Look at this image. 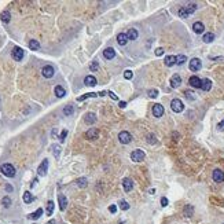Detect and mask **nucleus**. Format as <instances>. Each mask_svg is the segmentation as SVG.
I'll use <instances>...</instances> for the list:
<instances>
[{
	"label": "nucleus",
	"instance_id": "obj_38",
	"mask_svg": "<svg viewBox=\"0 0 224 224\" xmlns=\"http://www.w3.org/2000/svg\"><path fill=\"white\" fill-rule=\"evenodd\" d=\"M120 209H121V211H128V209H129V204L126 201H124V199L120 201Z\"/></svg>",
	"mask_w": 224,
	"mask_h": 224
},
{
	"label": "nucleus",
	"instance_id": "obj_36",
	"mask_svg": "<svg viewBox=\"0 0 224 224\" xmlns=\"http://www.w3.org/2000/svg\"><path fill=\"white\" fill-rule=\"evenodd\" d=\"M186 61H187V57H186V55H177V57H176V63H177V65H183Z\"/></svg>",
	"mask_w": 224,
	"mask_h": 224
},
{
	"label": "nucleus",
	"instance_id": "obj_33",
	"mask_svg": "<svg viewBox=\"0 0 224 224\" xmlns=\"http://www.w3.org/2000/svg\"><path fill=\"white\" fill-rule=\"evenodd\" d=\"M52 151H54V157L59 158V154H61V146L59 144H52Z\"/></svg>",
	"mask_w": 224,
	"mask_h": 224
},
{
	"label": "nucleus",
	"instance_id": "obj_45",
	"mask_svg": "<svg viewBox=\"0 0 224 224\" xmlns=\"http://www.w3.org/2000/svg\"><path fill=\"white\" fill-rule=\"evenodd\" d=\"M66 135H67V131H66V129H63V131H62V134H61V136H59V139H61V142H63V140H65V138H66Z\"/></svg>",
	"mask_w": 224,
	"mask_h": 224
},
{
	"label": "nucleus",
	"instance_id": "obj_26",
	"mask_svg": "<svg viewBox=\"0 0 224 224\" xmlns=\"http://www.w3.org/2000/svg\"><path fill=\"white\" fill-rule=\"evenodd\" d=\"M41 215H43V209H41V208H39L37 211H35L33 213H30V215H29V219H30V220H37V219H40Z\"/></svg>",
	"mask_w": 224,
	"mask_h": 224
},
{
	"label": "nucleus",
	"instance_id": "obj_6",
	"mask_svg": "<svg viewBox=\"0 0 224 224\" xmlns=\"http://www.w3.org/2000/svg\"><path fill=\"white\" fill-rule=\"evenodd\" d=\"M190 70L191 72H198L199 69L202 67V62H201V59H198V58H193L191 61H190Z\"/></svg>",
	"mask_w": 224,
	"mask_h": 224
},
{
	"label": "nucleus",
	"instance_id": "obj_48",
	"mask_svg": "<svg viewBox=\"0 0 224 224\" xmlns=\"http://www.w3.org/2000/svg\"><path fill=\"white\" fill-rule=\"evenodd\" d=\"M217 129H219V131H224V120H223V121H220L219 124H217Z\"/></svg>",
	"mask_w": 224,
	"mask_h": 224
},
{
	"label": "nucleus",
	"instance_id": "obj_53",
	"mask_svg": "<svg viewBox=\"0 0 224 224\" xmlns=\"http://www.w3.org/2000/svg\"><path fill=\"white\" fill-rule=\"evenodd\" d=\"M107 94V92H105V91H102V92H99V95H100V96H105V95Z\"/></svg>",
	"mask_w": 224,
	"mask_h": 224
},
{
	"label": "nucleus",
	"instance_id": "obj_28",
	"mask_svg": "<svg viewBox=\"0 0 224 224\" xmlns=\"http://www.w3.org/2000/svg\"><path fill=\"white\" fill-rule=\"evenodd\" d=\"M29 48L36 51V49L40 48V43H39L37 40H35V39H32V40H29Z\"/></svg>",
	"mask_w": 224,
	"mask_h": 224
},
{
	"label": "nucleus",
	"instance_id": "obj_37",
	"mask_svg": "<svg viewBox=\"0 0 224 224\" xmlns=\"http://www.w3.org/2000/svg\"><path fill=\"white\" fill-rule=\"evenodd\" d=\"M52 212H54V202L48 201L47 202V215H52Z\"/></svg>",
	"mask_w": 224,
	"mask_h": 224
},
{
	"label": "nucleus",
	"instance_id": "obj_50",
	"mask_svg": "<svg viewBox=\"0 0 224 224\" xmlns=\"http://www.w3.org/2000/svg\"><path fill=\"white\" fill-rule=\"evenodd\" d=\"M107 94L110 95V98H112V99H114V100H117V99H118V98H117V95L114 94L113 91H107Z\"/></svg>",
	"mask_w": 224,
	"mask_h": 224
},
{
	"label": "nucleus",
	"instance_id": "obj_49",
	"mask_svg": "<svg viewBox=\"0 0 224 224\" xmlns=\"http://www.w3.org/2000/svg\"><path fill=\"white\" fill-rule=\"evenodd\" d=\"M161 205L164 206V208H165V206H168V198H161Z\"/></svg>",
	"mask_w": 224,
	"mask_h": 224
},
{
	"label": "nucleus",
	"instance_id": "obj_18",
	"mask_svg": "<svg viewBox=\"0 0 224 224\" xmlns=\"http://www.w3.org/2000/svg\"><path fill=\"white\" fill-rule=\"evenodd\" d=\"M193 30L197 33V35H201V33H204V30H205V25L202 22H195L193 25Z\"/></svg>",
	"mask_w": 224,
	"mask_h": 224
},
{
	"label": "nucleus",
	"instance_id": "obj_29",
	"mask_svg": "<svg viewBox=\"0 0 224 224\" xmlns=\"http://www.w3.org/2000/svg\"><path fill=\"white\" fill-rule=\"evenodd\" d=\"M0 18H1V21H3L4 23H8L10 19H11V15H10L8 11H3V13H1V15H0Z\"/></svg>",
	"mask_w": 224,
	"mask_h": 224
},
{
	"label": "nucleus",
	"instance_id": "obj_17",
	"mask_svg": "<svg viewBox=\"0 0 224 224\" xmlns=\"http://www.w3.org/2000/svg\"><path fill=\"white\" fill-rule=\"evenodd\" d=\"M103 57H105L106 59H113L114 57H116V49L112 48V47L106 48L105 51H103Z\"/></svg>",
	"mask_w": 224,
	"mask_h": 224
},
{
	"label": "nucleus",
	"instance_id": "obj_27",
	"mask_svg": "<svg viewBox=\"0 0 224 224\" xmlns=\"http://www.w3.org/2000/svg\"><path fill=\"white\" fill-rule=\"evenodd\" d=\"M202 40H204V43H212V41L215 40V35H213L212 32L205 33V35H204V37H202Z\"/></svg>",
	"mask_w": 224,
	"mask_h": 224
},
{
	"label": "nucleus",
	"instance_id": "obj_10",
	"mask_svg": "<svg viewBox=\"0 0 224 224\" xmlns=\"http://www.w3.org/2000/svg\"><path fill=\"white\" fill-rule=\"evenodd\" d=\"M164 106L162 105H160V103H155L154 106H153V116L157 117V118H160V117L164 116Z\"/></svg>",
	"mask_w": 224,
	"mask_h": 224
},
{
	"label": "nucleus",
	"instance_id": "obj_47",
	"mask_svg": "<svg viewBox=\"0 0 224 224\" xmlns=\"http://www.w3.org/2000/svg\"><path fill=\"white\" fill-rule=\"evenodd\" d=\"M109 212H110V213H116V212H117V206L116 205H110V206H109Z\"/></svg>",
	"mask_w": 224,
	"mask_h": 224
},
{
	"label": "nucleus",
	"instance_id": "obj_30",
	"mask_svg": "<svg viewBox=\"0 0 224 224\" xmlns=\"http://www.w3.org/2000/svg\"><path fill=\"white\" fill-rule=\"evenodd\" d=\"M99 94H94V92H90V94H85V95H83V96H78L77 98V100L78 102H83V100H85V99H88V98H95V96H98Z\"/></svg>",
	"mask_w": 224,
	"mask_h": 224
},
{
	"label": "nucleus",
	"instance_id": "obj_44",
	"mask_svg": "<svg viewBox=\"0 0 224 224\" xmlns=\"http://www.w3.org/2000/svg\"><path fill=\"white\" fill-rule=\"evenodd\" d=\"M90 69H91V70H92V72H95V70H98V69H99V63L96 62V61H95V62H92V63H91V65H90Z\"/></svg>",
	"mask_w": 224,
	"mask_h": 224
},
{
	"label": "nucleus",
	"instance_id": "obj_15",
	"mask_svg": "<svg viewBox=\"0 0 224 224\" xmlns=\"http://www.w3.org/2000/svg\"><path fill=\"white\" fill-rule=\"evenodd\" d=\"M85 138H87V139H98L99 138V131L95 129V128H91V129L87 131Z\"/></svg>",
	"mask_w": 224,
	"mask_h": 224
},
{
	"label": "nucleus",
	"instance_id": "obj_21",
	"mask_svg": "<svg viewBox=\"0 0 224 224\" xmlns=\"http://www.w3.org/2000/svg\"><path fill=\"white\" fill-rule=\"evenodd\" d=\"M164 63H165V66H168V67L173 66V65H176V57H173V55H168V57H165Z\"/></svg>",
	"mask_w": 224,
	"mask_h": 224
},
{
	"label": "nucleus",
	"instance_id": "obj_9",
	"mask_svg": "<svg viewBox=\"0 0 224 224\" xmlns=\"http://www.w3.org/2000/svg\"><path fill=\"white\" fill-rule=\"evenodd\" d=\"M54 73H55V70L51 65H45V66L41 69V74H43L45 78H51V77L54 76Z\"/></svg>",
	"mask_w": 224,
	"mask_h": 224
},
{
	"label": "nucleus",
	"instance_id": "obj_13",
	"mask_svg": "<svg viewBox=\"0 0 224 224\" xmlns=\"http://www.w3.org/2000/svg\"><path fill=\"white\" fill-rule=\"evenodd\" d=\"M180 84H182V77L179 74H173L170 77V87L172 88H177V87H180Z\"/></svg>",
	"mask_w": 224,
	"mask_h": 224
},
{
	"label": "nucleus",
	"instance_id": "obj_41",
	"mask_svg": "<svg viewBox=\"0 0 224 224\" xmlns=\"http://www.w3.org/2000/svg\"><path fill=\"white\" fill-rule=\"evenodd\" d=\"M134 77V73L131 72V70H125L124 72V78H126V80H131Z\"/></svg>",
	"mask_w": 224,
	"mask_h": 224
},
{
	"label": "nucleus",
	"instance_id": "obj_22",
	"mask_svg": "<svg viewBox=\"0 0 224 224\" xmlns=\"http://www.w3.org/2000/svg\"><path fill=\"white\" fill-rule=\"evenodd\" d=\"M126 36H128V40H136L138 37H139V33H138V30L136 29H129L128 30V33H126Z\"/></svg>",
	"mask_w": 224,
	"mask_h": 224
},
{
	"label": "nucleus",
	"instance_id": "obj_40",
	"mask_svg": "<svg viewBox=\"0 0 224 224\" xmlns=\"http://www.w3.org/2000/svg\"><path fill=\"white\" fill-rule=\"evenodd\" d=\"M147 142H148L150 144H155V143H157V139H155V136H154L153 134H150V135L147 136Z\"/></svg>",
	"mask_w": 224,
	"mask_h": 224
},
{
	"label": "nucleus",
	"instance_id": "obj_2",
	"mask_svg": "<svg viewBox=\"0 0 224 224\" xmlns=\"http://www.w3.org/2000/svg\"><path fill=\"white\" fill-rule=\"evenodd\" d=\"M0 172L7 177H14L15 176V168L11 164H3L0 166Z\"/></svg>",
	"mask_w": 224,
	"mask_h": 224
},
{
	"label": "nucleus",
	"instance_id": "obj_23",
	"mask_svg": "<svg viewBox=\"0 0 224 224\" xmlns=\"http://www.w3.org/2000/svg\"><path fill=\"white\" fill-rule=\"evenodd\" d=\"M84 83H85V85H88V87H94V85H96V78H95L94 76H87L84 78Z\"/></svg>",
	"mask_w": 224,
	"mask_h": 224
},
{
	"label": "nucleus",
	"instance_id": "obj_31",
	"mask_svg": "<svg viewBox=\"0 0 224 224\" xmlns=\"http://www.w3.org/2000/svg\"><path fill=\"white\" fill-rule=\"evenodd\" d=\"M22 199H23V202H25V204H30V202L33 201V195H32L29 191H26V193H23Z\"/></svg>",
	"mask_w": 224,
	"mask_h": 224
},
{
	"label": "nucleus",
	"instance_id": "obj_8",
	"mask_svg": "<svg viewBox=\"0 0 224 224\" xmlns=\"http://www.w3.org/2000/svg\"><path fill=\"white\" fill-rule=\"evenodd\" d=\"M47 170H48V160H43L39 168H37V173H39V176H45Z\"/></svg>",
	"mask_w": 224,
	"mask_h": 224
},
{
	"label": "nucleus",
	"instance_id": "obj_3",
	"mask_svg": "<svg viewBox=\"0 0 224 224\" xmlns=\"http://www.w3.org/2000/svg\"><path fill=\"white\" fill-rule=\"evenodd\" d=\"M170 109H172L175 113H182L184 110V105L180 99H177V98L172 99V102H170Z\"/></svg>",
	"mask_w": 224,
	"mask_h": 224
},
{
	"label": "nucleus",
	"instance_id": "obj_20",
	"mask_svg": "<svg viewBox=\"0 0 224 224\" xmlns=\"http://www.w3.org/2000/svg\"><path fill=\"white\" fill-rule=\"evenodd\" d=\"M58 201H59V208H61V211H65L67 206V199L66 197L63 195V194H61V195H58Z\"/></svg>",
	"mask_w": 224,
	"mask_h": 224
},
{
	"label": "nucleus",
	"instance_id": "obj_24",
	"mask_svg": "<svg viewBox=\"0 0 224 224\" xmlns=\"http://www.w3.org/2000/svg\"><path fill=\"white\" fill-rule=\"evenodd\" d=\"M54 92H55V95H57L58 98H63V96L66 95V91H65V88H63V87H61V85H57V87H55Z\"/></svg>",
	"mask_w": 224,
	"mask_h": 224
},
{
	"label": "nucleus",
	"instance_id": "obj_52",
	"mask_svg": "<svg viewBox=\"0 0 224 224\" xmlns=\"http://www.w3.org/2000/svg\"><path fill=\"white\" fill-rule=\"evenodd\" d=\"M47 224H57V221H55V220H49Z\"/></svg>",
	"mask_w": 224,
	"mask_h": 224
},
{
	"label": "nucleus",
	"instance_id": "obj_1",
	"mask_svg": "<svg viewBox=\"0 0 224 224\" xmlns=\"http://www.w3.org/2000/svg\"><path fill=\"white\" fill-rule=\"evenodd\" d=\"M198 6L195 4V3H190V4L184 6V7H182V8L179 10V17L180 18H187V17H190L191 14L197 10Z\"/></svg>",
	"mask_w": 224,
	"mask_h": 224
},
{
	"label": "nucleus",
	"instance_id": "obj_4",
	"mask_svg": "<svg viewBox=\"0 0 224 224\" xmlns=\"http://www.w3.org/2000/svg\"><path fill=\"white\" fill-rule=\"evenodd\" d=\"M144 157H146V154H144V151L143 150H134V151L131 153V160L134 162H140V161H143L144 160Z\"/></svg>",
	"mask_w": 224,
	"mask_h": 224
},
{
	"label": "nucleus",
	"instance_id": "obj_35",
	"mask_svg": "<svg viewBox=\"0 0 224 224\" xmlns=\"http://www.w3.org/2000/svg\"><path fill=\"white\" fill-rule=\"evenodd\" d=\"M77 186L78 187H81V188H84V187H87V179L85 177H80V179H77Z\"/></svg>",
	"mask_w": 224,
	"mask_h": 224
},
{
	"label": "nucleus",
	"instance_id": "obj_11",
	"mask_svg": "<svg viewBox=\"0 0 224 224\" xmlns=\"http://www.w3.org/2000/svg\"><path fill=\"white\" fill-rule=\"evenodd\" d=\"M212 177H213V180H215L216 183H221V182H224V172L220 169H215Z\"/></svg>",
	"mask_w": 224,
	"mask_h": 224
},
{
	"label": "nucleus",
	"instance_id": "obj_12",
	"mask_svg": "<svg viewBox=\"0 0 224 224\" xmlns=\"http://www.w3.org/2000/svg\"><path fill=\"white\" fill-rule=\"evenodd\" d=\"M188 84L191 85L193 88H201L202 80L198 76H191L190 77V80H188Z\"/></svg>",
	"mask_w": 224,
	"mask_h": 224
},
{
	"label": "nucleus",
	"instance_id": "obj_42",
	"mask_svg": "<svg viewBox=\"0 0 224 224\" xmlns=\"http://www.w3.org/2000/svg\"><path fill=\"white\" fill-rule=\"evenodd\" d=\"M1 202H3V205H4L6 208H8V206L11 205V199H10L8 197H4L3 199H1Z\"/></svg>",
	"mask_w": 224,
	"mask_h": 224
},
{
	"label": "nucleus",
	"instance_id": "obj_43",
	"mask_svg": "<svg viewBox=\"0 0 224 224\" xmlns=\"http://www.w3.org/2000/svg\"><path fill=\"white\" fill-rule=\"evenodd\" d=\"M148 96H150V98H157L158 91L157 90H148Z\"/></svg>",
	"mask_w": 224,
	"mask_h": 224
},
{
	"label": "nucleus",
	"instance_id": "obj_7",
	"mask_svg": "<svg viewBox=\"0 0 224 224\" xmlns=\"http://www.w3.org/2000/svg\"><path fill=\"white\" fill-rule=\"evenodd\" d=\"M23 55H25V52H23V49L21 48V47H14L13 52H11V57H13L15 61H22Z\"/></svg>",
	"mask_w": 224,
	"mask_h": 224
},
{
	"label": "nucleus",
	"instance_id": "obj_46",
	"mask_svg": "<svg viewBox=\"0 0 224 224\" xmlns=\"http://www.w3.org/2000/svg\"><path fill=\"white\" fill-rule=\"evenodd\" d=\"M155 55H157V57H161V55H164V48H161V47H160V48L155 49Z\"/></svg>",
	"mask_w": 224,
	"mask_h": 224
},
{
	"label": "nucleus",
	"instance_id": "obj_34",
	"mask_svg": "<svg viewBox=\"0 0 224 224\" xmlns=\"http://www.w3.org/2000/svg\"><path fill=\"white\" fill-rule=\"evenodd\" d=\"M194 213V208L191 205H187V206H184V215L187 216V217H190V216Z\"/></svg>",
	"mask_w": 224,
	"mask_h": 224
},
{
	"label": "nucleus",
	"instance_id": "obj_14",
	"mask_svg": "<svg viewBox=\"0 0 224 224\" xmlns=\"http://www.w3.org/2000/svg\"><path fill=\"white\" fill-rule=\"evenodd\" d=\"M96 121V116H95V113H87L84 116V122L85 124H88V125H92L95 124Z\"/></svg>",
	"mask_w": 224,
	"mask_h": 224
},
{
	"label": "nucleus",
	"instance_id": "obj_32",
	"mask_svg": "<svg viewBox=\"0 0 224 224\" xmlns=\"http://www.w3.org/2000/svg\"><path fill=\"white\" fill-rule=\"evenodd\" d=\"M73 112H74V109H73L72 105H67V106H65V109H63V114H65V116H72Z\"/></svg>",
	"mask_w": 224,
	"mask_h": 224
},
{
	"label": "nucleus",
	"instance_id": "obj_39",
	"mask_svg": "<svg viewBox=\"0 0 224 224\" xmlns=\"http://www.w3.org/2000/svg\"><path fill=\"white\" fill-rule=\"evenodd\" d=\"M184 95H186V98L190 99V100H194V99H195V95H194L193 91H186V92H184Z\"/></svg>",
	"mask_w": 224,
	"mask_h": 224
},
{
	"label": "nucleus",
	"instance_id": "obj_5",
	"mask_svg": "<svg viewBox=\"0 0 224 224\" xmlns=\"http://www.w3.org/2000/svg\"><path fill=\"white\" fill-rule=\"evenodd\" d=\"M118 140H120V143L122 144H128L132 140V136L128 131H121L120 134H118Z\"/></svg>",
	"mask_w": 224,
	"mask_h": 224
},
{
	"label": "nucleus",
	"instance_id": "obj_16",
	"mask_svg": "<svg viewBox=\"0 0 224 224\" xmlns=\"http://www.w3.org/2000/svg\"><path fill=\"white\" fill-rule=\"evenodd\" d=\"M122 187L125 190V193H129V191H132V188H134V182L126 177V179L122 180Z\"/></svg>",
	"mask_w": 224,
	"mask_h": 224
},
{
	"label": "nucleus",
	"instance_id": "obj_51",
	"mask_svg": "<svg viewBox=\"0 0 224 224\" xmlns=\"http://www.w3.org/2000/svg\"><path fill=\"white\" fill-rule=\"evenodd\" d=\"M118 106H120V107H121V109H124V107H125V106H126V103H125V102H122V100H121V102L118 103Z\"/></svg>",
	"mask_w": 224,
	"mask_h": 224
},
{
	"label": "nucleus",
	"instance_id": "obj_19",
	"mask_svg": "<svg viewBox=\"0 0 224 224\" xmlns=\"http://www.w3.org/2000/svg\"><path fill=\"white\" fill-rule=\"evenodd\" d=\"M117 43L120 45H125L128 43V36H126L125 33H118L117 35Z\"/></svg>",
	"mask_w": 224,
	"mask_h": 224
},
{
	"label": "nucleus",
	"instance_id": "obj_25",
	"mask_svg": "<svg viewBox=\"0 0 224 224\" xmlns=\"http://www.w3.org/2000/svg\"><path fill=\"white\" fill-rule=\"evenodd\" d=\"M212 88V81L209 78H205V80H202V84H201V90L204 91H211Z\"/></svg>",
	"mask_w": 224,
	"mask_h": 224
}]
</instances>
